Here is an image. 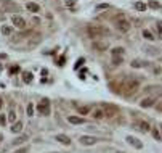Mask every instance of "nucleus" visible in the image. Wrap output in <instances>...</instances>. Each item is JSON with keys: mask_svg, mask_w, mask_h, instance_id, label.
<instances>
[{"mask_svg": "<svg viewBox=\"0 0 162 153\" xmlns=\"http://www.w3.org/2000/svg\"><path fill=\"white\" fill-rule=\"evenodd\" d=\"M0 11H18V5L11 0H2L0 2Z\"/></svg>", "mask_w": 162, "mask_h": 153, "instance_id": "1", "label": "nucleus"}, {"mask_svg": "<svg viewBox=\"0 0 162 153\" xmlns=\"http://www.w3.org/2000/svg\"><path fill=\"white\" fill-rule=\"evenodd\" d=\"M37 110H39V113H40V115H43V116L50 115V102H48V98H43V100L39 103Z\"/></svg>", "mask_w": 162, "mask_h": 153, "instance_id": "2", "label": "nucleus"}, {"mask_svg": "<svg viewBox=\"0 0 162 153\" xmlns=\"http://www.w3.org/2000/svg\"><path fill=\"white\" fill-rule=\"evenodd\" d=\"M87 31H88L90 37H100V35H103L104 32H106L103 28H98V26H88V29H87Z\"/></svg>", "mask_w": 162, "mask_h": 153, "instance_id": "3", "label": "nucleus"}, {"mask_svg": "<svg viewBox=\"0 0 162 153\" xmlns=\"http://www.w3.org/2000/svg\"><path fill=\"white\" fill-rule=\"evenodd\" d=\"M116 28H117L121 32H128L130 31V23H128L127 19H119L117 24H116Z\"/></svg>", "mask_w": 162, "mask_h": 153, "instance_id": "4", "label": "nucleus"}, {"mask_svg": "<svg viewBox=\"0 0 162 153\" xmlns=\"http://www.w3.org/2000/svg\"><path fill=\"white\" fill-rule=\"evenodd\" d=\"M125 140H127V143H128V145L135 147V148H138V150H140V148H143V142H140V140H138L136 137H132V136H128Z\"/></svg>", "mask_w": 162, "mask_h": 153, "instance_id": "5", "label": "nucleus"}, {"mask_svg": "<svg viewBox=\"0 0 162 153\" xmlns=\"http://www.w3.org/2000/svg\"><path fill=\"white\" fill-rule=\"evenodd\" d=\"M11 23H13L16 28H19V29H24L26 28V21L23 19L21 16H18V15H14V16L11 18Z\"/></svg>", "mask_w": 162, "mask_h": 153, "instance_id": "6", "label": "nucleus"}, {"mask_svg": "<svg viewBox=\"0 0 162 153\" xmlns=\"http://www.w3.org/2000/svg\"><path fill=\"white\" fill-rule=\"evenodd\" d=\"M79 142L82 143V145H93V143L97 142V139H95V137H92V136H82L79 139Z\"/></svg>", "mask_w": 162, "mask_h": 153, "instance_id": "7", "label": "nucleus"}, {"mask_svg": "<svg viewBox=\"0 0 162 153\" xmlns=\"http://www.w3.org/2000/svg\"><path fill=\"white\" fill-rule=\"evenodd\" d=\"M135 129L141 131V132H148V131H149V124L146 121H138V122H135Z\"/></svg>", "mask_w": 162, "mask_h": 153, "instance_id": "8", "label": "nucleus"}, {"mask_svg": "<svg viewBox=\"0 0 162 153\" xmlns=\"http://www.w3.org/2000/svg\"><path fill=\"white\" fill-rule=\"evenodd\" d=\"M26 8H28V11H32V13H39L40 11V7L37 3H34V2H28Z\"/></svg>", "mask_w": 162, "mask_h": 153, "instance_id": "9", "label": "nucleus"}, {"mask_svg": "<svg viewBox=\"0 0 162 153\" xmlns=\"http://www.w3.org/2000/svg\"><path fill=\"white\" fill-rule=\"evenodd\" d=\"M55 139L58 140L59 143H64V145H69V143H71V139H69L68 136H64V134H58Z\"/></svg>", "mask_w": 162, "mask_h": 153, "instance_id": "10", "label": "nucleus"}, {"mask_svg": "<svg viewBox=\"0 0 162 153\" xmlns=\"http://www.w3.org/2000/svg\"><path fill=\"white\" fill-rule=\"evenodd\" d=\"M68 121L71 122V124H83V122H85V119L79 118V116H69Z\"/></svg>", "mask_w": 162, "mask_h": 153, "instance_id": "11", "label": "nucleus"}, {"mask_svg": "<svg viewBox=\"0 0 162 153\" xmlns=\"http://www.w3.org/2000/svg\"><path fill=\"white\" fill-rule=\"evenodd\" d=\"M117 113V110L114 106H111V105H104V115H108V116H112V115H116Z\"/></svg>", "mask_w": 162, "mask_h": 153, "instance_id": "12", "label": "nucleus"}, {"mask_svg": "<svg viewBox=\"0 0 162 153\" xmlns=\"http://www.w3.org/2000/svg\"><path fill=\"white\" fill-rule=\"evenodd\" d=\"M21 131H23V122H21V121L13 122V126H11V132L18 134V132H21Z\"/></svg>", "mask_w": 162, "mask_h": 153, "instance_id": "13", "label": "nucleus"}, {"mask_svg": "<svg viewBox=\"0 0 162 153\" xmlns=\"http://www.w3.org/2000/svg\"><path fill=\"white\" fill-rule=\"evenodd\" d=\"M141 105L143 108H148V106H152V105H154V100H152V98H143L141 100Z\"/></svg>", "mask_w": 162, "mask_h": 153, "instance_id": "14", "label": "nucleus"}, {"mask_svg": "<svg viewBox=\"0 0 162 153\" xmlns=\"http://www.w3.org/2000/svg\"><path fill=\"white\" fill-rule=\"evenodd\" d=\"M26 140H28V136H21V137H18V139L13 140V145H21V143L26 142Z\"/></svg>", "mask_w": 162, "mask_h": 153, "instance_id": "15", "label": "nucleus"}, {"mask_svg": "<svg viewBox=\"0 0 162 153\" xmlns=\"http://www.w3.org/2000/svg\"><path fill=\"white\" fill-rule=\"evenodd\" d=\"M93 47H95V49H97V50H106V44H103V42H95V44H93Z\"/></svg>", "mask_w": 162, "mask_h": 153, "instance_id": "16", "label": "nucleus"}, {"mask_svg": "<svg viewBox=\"0 0 162 153\" xmlns=\"http://www.w3.org/2000/svg\"><path fill=\"white\" fill-rule=\"evenodd\" d=\"M135 8H136L138 11H145L146 10V3H143V2H136V3H135Z\"/></svg>", "mask_w": 162, "mask_h": 153, "instance_id": "17", "label": "nucleus"}, {"mask_svg": "<svg viewBox=\"0 0 162 153\" xmlns=\"http://www.w3.org/2000/svg\"><path fill=\"white\" fill-rule=\"evenodd\" d=\"M11 32H13V29H11L10 26H2V34H5V35H10Z\"/></svg>", "mask_w": 162, "mask_h": 153, "instance_id": "18", "label": "nucleus"}, {"mask_svg": "<svg viewBox=\"0 0 162 153\" xmlns=\"http://www.w3.org/2000/svg\"><path fill=\"white\" fill-rule=\"evenodd\" d=\"M103 116H104V113L101 111V110H97V111L93 113V118H95V119H101Z\"/></svg>", "mask_w": 162, "mask_h": 153, "instance_id": "19", "label": "nucleus"}, {"mask_svg": "<svg viewBox=\"0 0 162 153\" xmlns=\"http://www.w3.org/2000/svg\"><path fill=\"white\" fill-rule=\"evenodd\" d=\"M23 79H24V82H31V81H32V73H24Z\"/></svg>", "mask_w": 162, "mask_h": 153, "instance_id": "20", "label": "nucleus"}, {"mask_svg": "<svg viewBox=\"0 0 162 153\" xmlns=\"http://www.w3.org/2000/svg\"><path fill=\"white\" fill-rule=\"evenodd\" d=\"M149 7L154 8V10H157V8H161V3H159V2H154V0H151V2H149Z\"/></svg>", "mask_w": 162, "mask_h": 153, "instance_id": "21", "label": "nucleus"}, {"mask_svg": "<svg viewBox=\"0 0 162 153\" xmlns=\"http://www.w3.org/2000/svg\"><path fill=\"white\" fill-rule=\"evenodd\" d=\"M146 63H141V61H138V60H135L133 63H132V66L133 68H141V66H145Z\"/></svg>", "mask_w": 162, "mask_h": 153, "instance_id": "22", "label": "nucleus"}, {"mask_svg": "<svg viewBox=\"0 0 162 153\" xmlns=\"http://www.w3.org/2000/svg\"><path fill=\"white\" fill-rule=\"evenodd\" d=\"M143 35H145L146 39H149V40H152V39H154V37H152V34H151L149 31H143Z\"/></svg>", "mask_w": 162, "mask_h": 153, "instance_id": "23", "label": "nucleus"}, {"mask_svg": "<svg viewBox=\"0 0 162 153\" xmlns=\"http://www.w3.org/2000/svg\"><path fill=\"white\" fill-rule=\"evenodd\" d=\"M152 136H154V139H156V140H161V134H159L157 129H154V131H152Z\"/></svg>", "mask_w": 162, "mask_h": 153, "instance_id": "24", "label": "nucleus"}, {"mask_svg": "<svg viewBox=\"0 0 162 153\" xmlns=\"http://www.w3.org/2000/svg\"><path fill=\"white\" fill-rule=\"evenodd\" d=\"M88 110H90L88 106H80V108H79V113H82V115H85V113H88Z\"/></svg>", "mask_w": 162, "mask_h": 153, "instance_id": "25", "label": "nucleus"}, {"mask_svg": "<svg viewBox=\"0 0 162 153\" xmlns=\"http://www.w3.org/2000/svg\"><path fill=\"white\" fill-rule=\"evenodd\" d=\"M112 61H114V65H121V63H122V56H114Z\"/></svg>", "mask_w": 162, "mask_h": 153, "instance_id": "26", "label": "nucleus"}, {"mask_svg": "<svg viewBox=\"0 0 162 153\" xmlns=\"http://www.w3.org/2000/svg\"><path fill=\"white\" fill-rule=\"evenodd\" d=\"M66 2V7H74L76 5V0H64Z\"/></svg>", "mask_w": 162, "mask_h": 153, "instance_id": "27", "label": "nucleus"}, {"mask_svg": "<svg viewBox=\"0 0 162 153\" xmlns=\"http://www.w3.org/2000/svg\"><path fill=\"white\" fill-rule=\"evenodd\" d=\"M32 111H34V106L29 103V105H28V116H32Z\"/></svg>", "mask_w": 162, "mask_h": 153, "instance_id": "28", "label": "nucleus"}, {"mask_svg": "<svg viewBox=\"0 0 162 153\" xmlns=\"http://www.w3.org/2000/svg\"><path fill=\"white\" fill-rule=\"evenodd\" d=\"M111 7V5H108V3H100V5H98V10H103V8H109Z\"/></svg>", "mask_w": 162, "mask_h": 153, "instance_id": "29", "label": "nucleus"}, {"mask_svg": "<svg viewBox=\"0 0 162 153\" xmlns=\"http://www.w3.org/2000/svg\"><path fill=\"white\" fill-rule=\"evenodd\" d=\"M122 52H124V49H114V50H112V55H117V53L121 55Z\"/></svg>", "mask_w": 162, "mask_h": 153, "instance_id": "30", "label": "nucleus"}, {"mask_svg": "<svg viewBox=\"0 0 162 153\" xmlns=\"http://www.w3.org/2000/svg\"><path fill=\"white\" fill-rule=\"evenodd\" d=\"M14 118H16V113H14V111H10V116H8V119H10V121H14Z\"/></svg>", "mask_w": 162, "mask_h": 153, "instance_id": "31", "label": "nucleus"}, {"mask_svg": "<svg viewBox=\"0 0 162 153\" xmlns=\"http://www.w3.org/2000/svg\"><path fill=\"white\" fill-rule=\"evenodd\" d=\"M19 71V68L18 66H13V68H10V73H18Z\"/></svg>", "mask_w": 162, "mask_h": 153, "instance_id": "32", "label": "nucleus"}, {"mask_svg": "<svg viewBox=\"0 0 162 153\" xmlns=\"http://www.w3.org/2000/svg\"><path fill=\"white\" fill-rule=\"evenodd\" d=\"M14 153H28V147H26V148H21V150H18V152H14Z\"/></svg>", "mask_w": 162, "mask_h": 153, "instance_id": "33", "label": "nucleus"}, {"mask_svg": "<svg viewBox=\"0 0 162 153\" xmlns=\"http://www.w3.org/2000/svg\"><path fill=\"white\" fill-rule=\"evenodd\" d=\"M5 122H7V119H5V116H0V124L3 126Z\"/></svg>", "mask_w": 162, "mask_h": 153, "instance_id": "34", "label": "nucleus"}, {"mask_svg": "<svg viewBox=\"0 0 162 153\" xmlns=\"http://www.w3.org/2000/svg\"><path fill=\"white\" fill-rule=\"evenodd\" d=\"M82 63H83V58H80V60H79V61H77L76 68H79V66H80V65H82Z\"/></svg>", "mask_w": 162, "mask_h": 153, "instance_id": "35", "label": "nucleus"}, {"mask_svg": "<svg viewBox=\"0 0 162 153\" xmlns=\"http://www.w3.org/2000/svg\"><path fill=\"white\" fill-rule=\"evenodd\" d=\"M2 105H3V102H2V100H0V108H2Z\"/></svg>", "mask_w": 162, "mask_h": 153, "instance_id": "36", "label": "nucleus"}, {"mask_svg": "<svg viewBox=\"0 0 162 153\" xmlns=\"http://www.w3.org/2000/svg\"><path fill=\"white\" fill-rule=\"evenodd\" d=\"M116 153H124V152H116Z\"/></svg>", "mask_w": 162, "mask_h": 153, "instance_id": "37", "label": "nucleus"}, {"mask_svg": "<svg viewBox=\"0 0 162 153\" xmlns=\"http://www.w3.org/2000/svg\"><path fill=\"white\" fill-rule=\"evenodd\" d=\"M0 142H2V136H0Z\"/></svg>", "mask_w": 162, "mask_h": 153, "instance_id": "38", "label": "nucleus"}, {"mask_svg": "<svg viewBox=\"0 0 162 153\" xmlns=\"http://www.w3.org/2000/svg\"><path fill=\"white\" fill-rule=\"evenodd\" d=\"M53 153H58V152H53Z\"/></svg>", "mask_w": 162, "mask_h": 153, "instance_id": "39", "label": "nucleus"}]
</instances>
